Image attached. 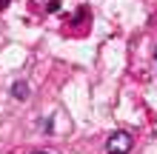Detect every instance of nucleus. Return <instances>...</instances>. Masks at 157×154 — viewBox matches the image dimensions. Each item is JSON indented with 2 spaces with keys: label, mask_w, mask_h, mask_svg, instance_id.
<instances>
[{
  "label": "nucleus",
  "mask_w": 157,
  "mask_h": 154,
  "mask_svg": "<svg viewBox=\"0 0 157 154\" xmlns=\"http://www.w3.org/2000/svg\"><path fill=\"white\" fill-rule=\"evenodd\" d=\"M46 9H49V12H57V9H60V0H49V6H46Z\"/></svg>",
  "instance_id": "3"
},
{
  "label": "nucleus",
  "mask_w": 157,
  "mask_h": 154,
  "mask_svg": "<svg viewBox=\"0 0 157 154\" xmlns=\"http://www.w3.org/2000/svg\"><path fill=\"white\" fill-rule=\"evenodd\" d=\"M29 94L32 92H29V86H26L23 80H17V83L12 86V97H14V100H29Z\"/></svg>",
  "instance_id": "2"
},
{
  "label": "nucleus",
  "mask_w": 157,
  "mask_h": 154,
  "mask_svg": "<svg viewBox=\"0 0 157 154\" xmlns=\"http://www.w3.org/2000/svg\"><path fill=\"white\" fill-rule=\"evenodd\" d=\"M154 57H157V49H154Z\"/></svg>",
  "instance_id": "5"
},
{
  "label": "nucleus",
  "mask_w": 157,
  "mask_h": 154,
  "mask_svg": "<svg viewBox=\"0 0 157 154\" xmlns=\"http://www.w3.org/2000/svg\"><path fill=\"white\" fill-rule=\"evenodd\" d=\"M128 148H132V134H126V131H114L112 137L106 140V151L109 154H126Z\"/></svg>",
  "instance_id": "1"
},
{
  "label": "nucleus",
  "mask_w": 157,
  "mask_h": 154,
  "mask_svg": "<svg viewBox=\"0 0 157 154\" xmlns=\"http://www.w3.org/2000/svg\"><path fill=\"white\" fill-rule=\"evenodd\" d=\"M32 154H52V151H32Z\"/></svg>",
  "instance_id": "4"
}]
</instances>
